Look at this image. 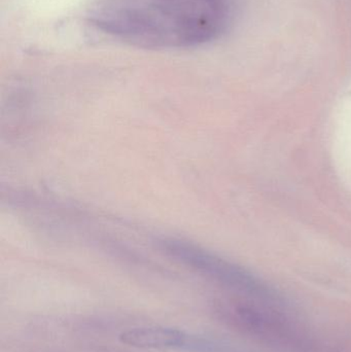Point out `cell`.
Here are the masks:
<instances>
[{
    "label": "cell",
    "instance_id": "obj_4",
    "mask_svg": "<svg viewBox=\"0 0 351 352\" xmlns=\"http://www.w3.org/2000/svg\"><path fill=\"white\" fill-rule=\"evenodd\" d=\"M122 342L139 349H196L210 351V345L197 342L185 333L170 328H138L121 335Z\"/></svg>",
    "mask_w": 351,
    "mask_h": 352
},
{
    "label": "cell",
    "instance_id": "obj_3",
    "mask_svg": "<svg viewBox=\"0 0 351 352\" xmlns=\"http://www.w3.org/2000/svg\"><path fill=\"white\" fill-rule=\"evenodd\" d=\"M271 305L259 300L228 302L218 311L229 326L261 342L282 347L297 344L298 331Z\"/></svg>",
    "mask_w": 351,
    "mask_h": 352
},
{
    "label": "cell",
    "instance_id": "obj_1",
    "mask_svg": "<svg viewBox=\"0 0 351 352\" xmlns=\"http://www.w3.org/2000/svg\"><path fill=\"white\" fill-rule=\"evenodd\" d=\"M229 16V0H106L94 22L135 45L177 47L214 38Z\"/></svg>",
    "mask_w": 351,
    "mask_h": 352
},
{
    "label": "cell",
    "instance_id": "obj_2",
    "mask_svg": "<svg viewBox=\"0 0 351 352\" xmlns=\"http://www.w3.org/2000/svg\"><path fill=\"white\" fill-rule=\"evenodd\" d=\"M163 250L175 260L181 261L198 272L222 283L229 289L243 294L247 297L269 304L282 302L280 296L267 285L240 267L216 258L193 244L181 240H164Z\"/></svg>",
    "mask_w": 351,
    "mask_h": 352
}]
</instances>
